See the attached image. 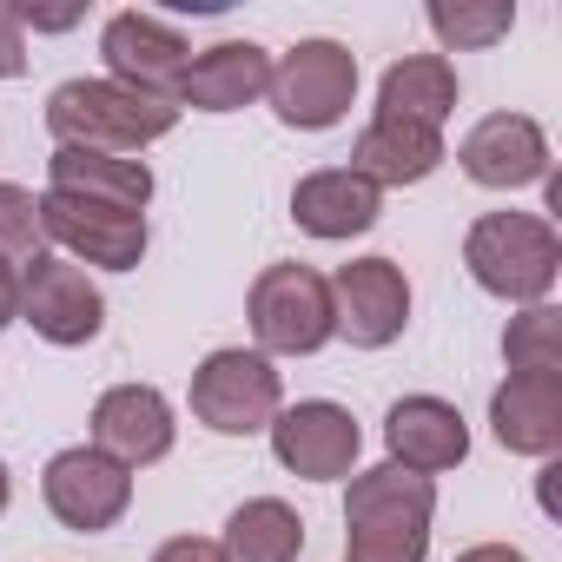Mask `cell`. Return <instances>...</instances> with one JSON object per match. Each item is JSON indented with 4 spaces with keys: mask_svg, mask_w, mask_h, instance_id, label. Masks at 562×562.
<instances>
[{
    "mask_svg": "<svg viewBox=\"0 0 562 562\" xmlns=\"http://www.w3.org/2000/svg\"><path fill=\"white\" fill-rule=\"evenodd\" d=\"M21 318H27L47 345L74 351V345H93V338H100L106 299H100V285H93L74 258H41V265L21 271Z\"/></svg>",
    "mask_w": 562,
    "mask_h": 562,
    "instance_id": "10",
    "label": "cell"
},
{
    "mask_svg": "<svg viewBox=\"0 0 562 562\" xmlns=\"http://www.w3.org/2000/svg\"><path fill=\"white\" fill-rule=\"evenodd\" d=\"M437 166H443V133H430V126H417V120H391V113H378V120L358 133V146H351V172L371 179L378 192H384V186H417V179H430Z\"/></svg>",
    "mask_w": 562,
    "mask_h": 562,
    "instance_id": "19",
    "label": "cell"
},
{
    "mask_svg": "<svg viewBox=\"0 0 562 562\" xmlns=\"http://www.w3.org/2000/svg\"><path fill=\"white\" fill-rule=\"evenodd\" d=\"M100 54H106L113 87H133V93H146V100H172L179 80H186V67H192L179 27H166L159 14H139V8H126V14L106 21Z\"/></svg>",
    "mask_w": 562,
    "mask_h": 562,
    "instance_id": "11",
    "label": "cell"
},
{
    "mask_svg": "<svg viewBox=\"0 0 562 562\" xmlns=\"http://www.w3.org/2000/svg\"><path fill=\"white\" fill-rule=\"evenodd\" d=\"M271 113L299 126V133H325L351 113L358 100V54L338 41H299L285 60L271 67Z\"/></svg>",
    "mask_w": 562,
    "mask_h": 562,
    "instance_id": "5",
    "label": "cell"
},
{
    "mask_svg": "<svg viewBox=\"0 0 562 562\" xmlns=\"http://www.w3.org/2000/svg\"><path fill=\"white\" fill-rule=\"evenodd\" d=\"M172 430H179L172 424V404L153 384H113L93 404V450L113 457V463H126V470L159 463L172 450Z\"/></svg>",
    "mask_w": 562,
    "mask_h": 562,
    "instance_id": "13",
    "label": "cell"
},
{
    "mask_svg": "<svg viewBox=\"0 0 562 562\" xmlns=\"http://www.w3.org/2000/svg\"><path fill=\"white\" fill-rule=\"evenodd\" d=\"M378 212H384V192L371 179H358L351 166H325L292 186V218L312 238H358L378 225Z\"/></svg>",
    "mask_w": 562,
    "mask_h": 562,
    "instance_id": "18",
    "label": "cell"
},
{
    "mask_svg": "<svg viewBox=\"0 0 562 562\" xmlns=\"http://www.w3.org/2000/svg\"><path fill=\"white\" fill-rule=\"evenodd\" d=\"M251 338L271 358H312L338 338L331 325V278L312 265H265L251 278Z\"/></svg>",
    "mask_w": 562,
    "mask_h": 562,
    "instance_id": "3",
    "label": "cell"
},
{
    "mask_svg": "<svg viewBox=\"0 0 562 562\" xmlns=\"http://www.w3.org/2000/svg\"><path fill=\"white\" fill-rule=\"evenodd\" d=\"M14 318H21V265L0 258V331H8Z\"/></svg>",
    "mask_w": 562,
    "mask_h": 562,
    "instance_id": "30",
    "label": "cell"
},
{
    "mask_svg": "<svg viewBox=\"0 0 562 562\" xmlns=\"http://www.w3.org/2000/svg\"><path fill=\"white\" fill-rule=\"evenodd\" d=\"M516 27V8L509 0H490V8H430V34L443 47H496L503 34Z\"/></svg>",
    "mask_w": 562,
    "mask_h": 562,
    "instance_id": "26",
    "label": "cell"
},
{
    "mask_svg": "<svg viewBox=\"0 0 562 562\" xmlns=\"http://www.w3.org/2000/svg\"><path fill=\"white\" fill-rule=\"evenodd\" d=\"M378 113L391 120H417L430 133H443V120L457 113V67L443 54H411L378 80Z\"/></svg>",
    "mask_w": 562,
    "mask_h": 562,
    "instance_id": "20",
    "label": "cell"
},
{
    "mask_svg": "<svg viewBox=\"0 0 562 562\" xmlns=\"http://www.w3.org/2000/svg\"><path fill=\"white\" fill-rule=\"evenodd\" d=\"M0 258L8 265H41L47 258V232H41V199L27 186H0Z\"/></svg>",
    "mask_w": 562,
    "mask_h": 562,
    "instance_id": "25",
    "label": "cell"
},
{
    "mask_svg": "<svg viewBox=\"0 0 562 562\" xmlns=\"http://www.w3.org/2000/svg\"><path fill=\"white\" fill-rule=\"evenodd\" d=\"M47 192L93 199V205H120V212H146V199H153V166H146V159H126V153L54 146V159H47Z\"/></svg>",
    "mask_w": 562,
    "mask_h": 562,
    "instance_id": "17",
    "label": "cell"
},
{
    "mask_svg": "<svg viewBox=\"0 0 562 562\" xmlns=\"http://www.w3.org/2000/svg\"><path fill=\"white\" fill-rule=\"evenodd\" d=\"M430 529L417 522H345V562H424Z\"/></svg>",
    "mask_w": 562,
    "mask_h": 562,
    "instance_id": "24",
    "label": "cell"
},
{
    "mask_svg": "<svg viewBox=\"0 0 562 562\" xmlns=\"http://www.w3.org/2000/svg\"><path fill=\"white\" fill-rule=\"evenodd\" d=\"M179 126L172 100H146L133 87L113 80H67L47 100V133L60 146H87V153H146L153 139H166Z\"/></svg>",
    "mask_w": 562,
    "mask_h": 562,
    "instance_id": "2",
    "label": "cell"
},
{
    "mask_svg": "<svg viewBox=\"0 0 562 562\" xmlns=\"http://www.w3.org/2000/svg\"><path fill=\"white\" fill-rule=\"evenodd\" d=\"M509 371H562V312L555 305H522L503 331Z\"/></svg>",
    "mask_w": 562,
    "mask_h": 562,
    "instance_id": "23",
    "label": "cell"
},
{
    "mask_svg": "<svg viewBox=\"0 0 562 562\" xmlns=\"http://www.w3.org/2000/svg\"><path fill=\"white\" fill-rule=\"evenodd\" d=\"M430 516H437V483L417 470H397V463L358 470L345 490V522H417V529H430Z\"/></svg>",
    "mask_w": 562,
    "mask_h": 562,
    "instance_id": "21",
    "label": "cell"
},
{
    "mask_svg": "<svg viewBox=\"0 0 562 562\" xmlns=\"http://www.w3.org/2000/svg\"><path fill=\"white\" fill-rule=\"evenodd\" d=\"M463 172L490 192H522L536 179H549V133L529 120V113H490L463 133L457 146Z\"/></svg>",
    "mask_w": 562,
    "mask_h": 562,
    "instance_id": "12",
    "label": "cell"
},
{
    "mask_svg": "<svg viewBox=\"0 0 562 562\" xmlns=\"http://www.w3.org/2000/svg\"><path fill=\"white\" fill-rule=\"evenodd\" d=\"M80 14H87V8H47V14H41V8H14V21H21V27H41V34H67Z\"/></svg>",
    "mask_w": 562,
    "mask_h": 562,
    "instance_id": "29",
    "label": "cell"
},
{
    "mask_svg": "<svg viewBox=\"0 0 562 562\" xmlns=\"http://www.w3.org/2000/svg\"><path fill=\"white\" fill-rule=\"evenodd\" d=\"M285 411V378L271 371L265 351L225 345L192 371V417L218 437H251L271 430V417Z\"/></svg>",
    "mask_w": 562,
    "mask_h": 562,
    "instance_id": "4",
    "label": "cell"
},
{
    "mask_svg": "<svg viewBox=\"0 0 562 562\" xmlns=\"http://www.w3.org/2000/svg\"><path fill=\"white\" fill-rule=\"evenodd\" d=\"M331 325L358 351H384L411 325V278L391 258H351L331 278Z\"/></svg>",
    "mask_w": 562,
    "mask_h": 562,
    "instance_id": "7",
    "label": "cell"
},
{
    "mask_svg": "<svg viewBox=\"0 0 562 562\" xmlns=\"http://www.w3.org/2000/svg\"><path fill=\"white\" fill-rule=\"evenodd\" d=\"M153 562H225V549L212 536H172V542L153 549Z\"/></svg>",
    "mask_w": 562,
    "mask_h": 562,
    "instance_id": "27",
    "label": "cell"
},
{
    "mask_svg": "<svg viewBox=\"0 0 562 562\" xmlns=\"http://www.w3.org/2000/svg\"><path fill=\"white\" fill-rule=\"evenodd\" d=\"M27 67V47H21V21H14V8L0 0V80H14Z\"/></svg>",
    "mask_w": 562,
    "mask_h": 562,
    "instance_id": "28",
    "label": "cell"
},
{
    "mask_svg": "<svg viewBox=\"0 0 562 562\" xmlns=\"http://www.w3.org/2000/svg\"><path fill=\"white\" fill-rule=\"evenodd\" d=\"M457 562H529L516 542H476V549H463Z\"/></svg>",
    "mask_w": 562,
    "mask_h": 562,
    "instance_id": "31",
    "label": "cell"
},
{
    "mask_svg": "<svg viewBox=\"0 0 562 562\" xmlns=\"http://www.w3.org/2000/svg\"><path fill=\"white\" fill-rule=\"evenodd\" d=\"M384 443H391L397 470L437 476V470H457L470 457V424L443 397H397L391 417H384Z\"/></svg>",
    "mask_w": 562,
    "mask_h": 562,
    "instance_id": "15",
    "label": "cell"
},
{
    "mask_svg": "<svg viewBox=\"0 0 562 562\" xmlns=\"http://www.w3.org/2000/svg\"><path fill=\"white\" fill-rule=\"evenodd\" d=\"M271 87V54L258 41H218L205 54H192L172 106H192V113H238L251 100H265Z\"/></svg>",
    "mask_w": 562,
    "mask_h": 562,
    "instance_id": "16",
    "label": "cell"
},
{
    "mask_svg": "<svg viewBox=\"0 0 562 562\" xmlns=\"http://www.w3.org/2000/svg\"><path fill=\"white\" fill-rule=\"evenodd\" d=\"M463 265L503 305H549L562 278V238L536 212H483L463 238Z\"/></svg>",
    "mask_w": 562,
    "mask_h": 562,
    "instance_id": "1",
    "label": "cell"
},
{
    "mask_svg": "<svg viewBox=\"0 0 562 562\" xmlns=\"http://www.w3.org/2000/svg\"><path fill=\"white\" fill-rule=\"evenodd\" d=\"M8 496H14V483H8V463H0V516H8Z\"/></svg>",
    "mask_w": 562,
    "mask_h": 562,
    "instance_id": "32",
    "label": "cell"
},
{
    "mask_svg": "<svg viewBox=\"0 0 562 562\" xmlns=\"http://www.w3.org/2000/svg\"><path fill=\"white\" fill-rule=\"evenodd\" d=\"M41 232H47V245H60L67 258H87L100 271H133L146 258V238H153L146 212L67 199V192H41Z\"/></svg>",
    "mask_w": 562,
    "mask_h": 562,
    "instance_id": "8",
    "label": "cell"
},
{
    "mask_svg": "<svg viewBox=\"0 0 562 562\" xmlns=\"http://www.w3.org/2000/svg\"><path fill=\"white\" fill-rule=\"evenodd\" d=\"M358 450H364V430L331 397H305V404H285V411L271 417V457L285 463L292 476H305V483L351 476L358 470Z\"/></svg>",
    "mask_w": 562,
    "mask_h": 562,
    "instance_id": "6",
    "label": "cell"
},
{
    "mask_svg": "<svg viewBox=\"0 0 562 562\" xmlns=\"http://www.w3.org/2000/svg\"><path fill=\"white\" fill-rule=\"evenodd\" d=\"M225 562H299L305 555V516L278 496H251L225 516Z\"/></svg>",
    "mask_w": 562,
    "mask_h": 562,
    "instance_id": "22",
    "label": "cell"
},
{
    "mask_svg": "<svg viewBox=\"0 0 562 562\" xmlns=\"http://www.w3.org/2000/svg\"><path fill=\"white\" fill-rule=\"evenodd\" d=\"M41 490H47V509H54L74 536H100V529H113V522L133 509V470L113 463V457H100L93 443L60 450V457L47 463Z\"/></svg>",
    "mask_w": 562,
    "mask_h": 562,
    "instance_id": "9",
    "label": "cell"
},
{
    "mask_svg": "<svg viewBox=\"0 0 562 562\" xmlns=\"http://www.w3.org/2000/svg\"><path fill=\"white\" fill-rule=\"evenodd\" d=\"M490 430L516 457L562 450V371H509L490 397Z\"/></svg>",
    "mask_w": 562,
    "mask_h": 562,
    "instance_id": "14",
    "label": "cell"
}]
</instances>
